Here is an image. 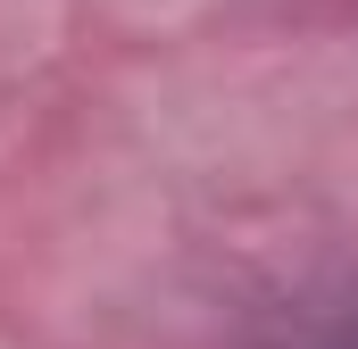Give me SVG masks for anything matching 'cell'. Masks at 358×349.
Returning a JSON list of instances; mask_svg holds the SVG:
<instances>
[{"label": "cell", "instance_id": "obj_1", "mask_svg": "<svg viewBox=\"0 0 358 349\" xmlns=\"http://www.w3.org/2000/svg\"><path fill=\"white\" fill-rule=\"evenodd\" d=\"M325 349H358V325H350V333H334V341H325Z\"/></svg>", "mask_w": 358, "mask_h": 349}]
</instances>
